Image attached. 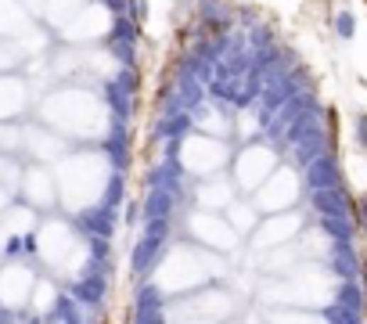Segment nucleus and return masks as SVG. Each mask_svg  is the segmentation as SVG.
<instances>
[{
	"instance_id": "f257e3e1",
	"label": "nucleus",
	"mask_w": 367,
	"mask_h": 324,
	"mask_svg": "<svg viewBox=\"0 0 367 324\" xmlns=\"http://www.w3.org/2000/svg\"><path fill=\"white\" fill-rule=\"evenodd\" d=\"M302 224H306V220H302L299 212H274L270 220L256 224L248 249H252V252H274V249H281V245H292V242L302 234Z\"/></svg>"
},
{
	"instance_id": "7ed1b4c3",
	"label": "nucleus",
	"mask_w": 367,
	"mask_h": 324,
	"mask_svg": "<svg viewBox=\"0 0 367 324\" xmlns=\"http://www.w3.org/2000/svg\"><path fill=\"white\" fill-rule=\"evenodd\" d=\"M33 296V270L22 263H11L0 270V306L4 310H18L26 306Z\"/></svg>"
},
{
	"instance_id": "f03ea898",
	"label": "nucleus",
	"mask_w": 367,
	"mask_h": 324,
	"mask_svg": "<svg viewBox=\"0 0 367 324\" xmlns=\"http://www.w3.org/2000/svg\"><path fill=\"white\" fill-rule=\"evenodd\" d=\"M187 231H191L195 245H202L205 252H217L220 256V252H234L238 249V234H234V227L224 220V216L198 212V216H191Z\"/></svg>"
}]
</instances>
